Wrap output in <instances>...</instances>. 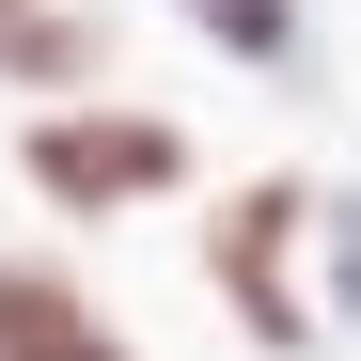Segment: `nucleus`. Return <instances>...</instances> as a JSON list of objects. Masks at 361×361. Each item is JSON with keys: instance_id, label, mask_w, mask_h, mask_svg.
<instances>
[{"instance_id": "nucleus-2", "label": "nucleus", "mask_w": 361, "mask_h": 361, "mask_svg": "<svg viewBox=\"0 0 361 361\" xmlns=\"http://www.w3.org/2000/svg\"><path fill=\"white\" fill-rule=\"evenodd\" d=\"M314 220H330L314 173H235V189L204 204V267H220V298L267 345H314V298H298V235H314Z\"/></svg>"}, {"instance_id": "nucleus-4", "label": "nucleus", "mask_w": 361, "mask_h": 361, "mask_svg": "<svg viewBox=\"0 0 361 361\" xmlns=\"http://www.w3.org/2000/svg\"><path fill=\"white\" fill-rule=\"evenodd\" d=\"M0 79L47 110H94L110 79V0H0Z\"/></svg>"}, {"instance_id": "nucleus-5", "label": "nucleus", "mask_w": 361, "mask_h": 361, "mask_svg": "<svg viewBox=\"0 0 361 361\" xmlns=\"http://www.w3.org/2000/svg\"><path fill=\"white\" fill-rule=\"evenodd\" d=\"M189 16L235 47V63H267V79H298V0H189Z\"/></svg>"}, {"instance_id": "nucleus-1", "label": "nucleus", "mask_w": 361, "mask_h": 361, "mask_svg": "<svg viewBox=\"0 0 361 361\" xmlns=\"http://www.w3.org/2000/svg\"><path fill=\"white\" fill-rule=\"evenodd\" d=\"M16 173H32V204L47 220H126V204H173L189 189V126L173 110H32L16 126Z\"/></svg>"}, {"instance_id": "nucleus-3", "label": "nucleus", "mask_w": 361, "mask_h": 361, "mask_svg": "<svg viewBox=\"0 0 361 361\" xmlns=\"http://www.w3.org/2000/svg\"><path fill=\"white\" fill-rule=\"evenodd\" d=\"M0 361H142V345H126V314H110L79 267L0 252Z\"/></svg>"}]
</instances>
